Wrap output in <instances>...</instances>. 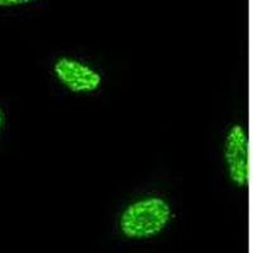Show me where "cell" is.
<instances>
[{
	"instance_id": "1",
	"label": "cell",
	"mask_w": 253,
	"mask_h": 253,
	"mask_svg": "<svg viewBox=\"0 0 253 253\" xmlns=\"http://www.w3.org/2000/svg\"><path fill=\"white\" fill-rule=\"evenodd\" d=\"M173 208L170 200L158 194H147L133 199L118 215V232L124 239L150 241L161 236L170 227Z\"/></svg>"
},
{
	"instance_id": "2",
	"label": "cell",
	"mask_w": 253,
	"mask_h": 253,
	"mask_svg": "<svg viewBox=\"0 0 253 253\" xmlns=\"http://www.w3.org/2000/svg\"><path fill=\"white\" fill-rule=\"evenodd\" d=\"M53 78L65 90L75 95H91L101 89L103 74L83 58L62 55L52 62Z\"/></svg>"
},
{
	"instance_id": "3",
	"label": "cell",
	"mask_w": 253,
	"mask_h": 253,
	"mask_svg": "<svg viewBox=\"0 0 253 253\" xmlns=\"http://www.w3.org/2000/svg\"><path fill=\"white\" fill-rule=\"evenodd\" d=\"M223 162L228 180L239 190L250 185V135L245 124H230L223 138Z\"/></svg>"
},
{
	"instance_id": "4",
	"label": "cell",
	"mask_w": 253,
	"mask_h": 253,
	"mask_svg": "<svg viewBox=\"0 0 253 253\" xmlns=\"http://www.w3.org/2000/svg\"><path fill=\"white\" fill-rule=\"evenodd\" d=\"M40 0H0V8L1 9H10V8H19V6H27L31 4H35Z\"/></svg>"
},
{
	"instance_id": "5",
	"label": "cell",
	"mask_w": 253,
	"mask_h": 253,
	"mask_svg": "<svg viewBox=\"0 0 253 253\" xmlns=\"http://www.w3.org/2000/svg\"><path fill=\"white\" fill-rule=\"evenodd\" d=\"M6 126V113L4 110V108L0 105V134L3 133V130L5 129Z\"/></svg>"
}]
</instances>
